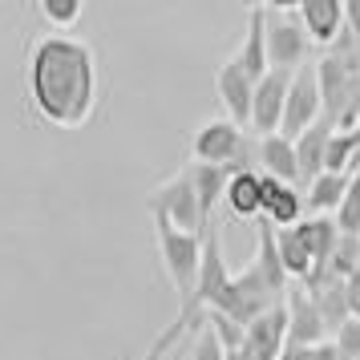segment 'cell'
<instances>
[{"mask_svg": "<svg viewBox=\"0 0 360 360\" xmlns=\"http://www.w3.org/2000/svg\"><path fill=\"white\" fill-rule=\"evenodd\" d=\"M25 85L33 110L57 130H77L98 105V57L77 37L49 33L33 41Z\"/></svg>", "mask_w": 360, "mask_h": 360, "instance_id": "obj_1", "label": "cell"}, {"mask_svg": "<svg viewBox=\"0 0 360 360\" xmlns=\"http://www.w3.org/2000/svg\"><path fill=\"white\" fill-rule=\"evenodd\" d=\"M150 223H154V239H158V255H162V267L174 292L182 295V304L195 295L198 283V263H202V235H191V231H179L162 211H150Z\"/></svg>", "mask_w": 360, "mask_h": 360, "instance_id": "obj_2", "label": "cell"}, {"mask_svg": "<svg viewBox=\"0 0 360 360\" xmlns=\"http://www.w3.org/2000/svg\"><path fill=\"white\" fill-rule=\"evenodd\" d=\"M263 41H267V69H279V73H295L304 69V57H308V37L295 20V4L292 0H279L267 8V20H263Z\"/></svg>", "mask_w": 360, "mask_h": 360, "instance_id": "obj_3", "label": "cell"}, {"mask_svg": "<svg viewBox=\"0 0 360 360\" xmlns=\"http://www.w3.org/2000/svg\"><path fill=\"white\" fill-rule=\"evenodd\" d=\"M320 117H324V101H320V85H316V69L304 65V69H295V73H292L279 134H283L288 142H295V138H300L304 130H311Z\"/></svg>", "mask_w": 360, "mask_h": 360, "instance_id": "obj_4", "label": "cell"}, {"mask_svg": "<svg viewBox=\"0 0 360 360\" xmlns=\"http://www.w3.org/2000/svg\"><path fill=\"white\" fill-rule=\"evenodd\" d=\"M146 211H162L174 227L191 231V235H202V231H207L202 214H198V195H195V186H191V174H186V170L174 174L170 182H162V186L146 198Z\"/></svg>", "mask_w": 360, "mask_h": 360, "instance_id": "obj_5", "label": "cell"}, {"mask_svg": "<svg viewBox=\"0 0 360 360\" xmlns=\"http://www.w3.org/2000/svg\"><path fill=\"white\" fill-rule=\"evenodd\" d=\"M243 142H247V130H239L227 117H211V122H202L195 130L191 154H195V162H202V166H223V170H227V166L239 158Z\"/></svg>", "mask_w": 360, "mask_h": 360, "instance_id": "obj_6", "label": "cell"}, {"mask_svg": "<svg viewBox=\"0 0 360 360\" xmlns=\"http://www.w3.org/2000/svg\"><path fill=\"white\" fill-rule=\"evenodd\" d=\"M288 85H292V73H279V69H267V73H263V82H255V98H251V126H247V134H255V138L279 134V122H283V101H288Z\"/></svg>", "mask_w": 360, "mask_h": 360, "instance_id": "obj_7", "label": "cell"}, {"mask_svg": "<svg viewBox=\"0 0 360 360\" xmlns=\"http://www.w3.org/2000/svg\"><path fill=\"white\" fill-rule=\"evenodd\" d=\"M283 311H288V344H295V348H316V344H324L328 328H324V320H320V308H316V300L308 295L304 283L288 288Z\"/></svg>", "mask_w": 360, "mask_h": 360, "instance_id": "obj_8", "label": "cell"}, {"mask_svg": "<svg viewBox=\"0 0 360 360\" xmlns=\"http://www.w3.org/2000/svg\"><path fill=\"white\" fill-rule=\"evenodd\" d=\"M283 348H288V311L283 304H276L243 328V352L251 360H279Z\"/></svg>", "mask_w": 360, "mask_h": 360, "instance_id": "obj_9", "label": "cell"}, {"mask_svg": "<svg viewBox=\"0 0 360 360\" xmlns=\"http://www.w3.org/2000/svg\"><path fill=\"white\" fill-rule=\"evenodd\" d=\"M295 20L311 45H332L344 33V4L340 0H300L295 4Z\"/></svg>", "mask_w": 360, "mask_h": 360, "instance_id": "obj_10", "label": "cell"}, {"mask_svg": "<svg viewBox=\"0 0 360 360\" xmlns=\"http://www.w3.org/2000/svg\"><path fill=\"white\" fill-rule=\"evenodd\" d=\"M214 85H219V101H223V110H227V122H235L239 130H247V126H251V98H255V82H251L235 61H223Z\"/></svg>", "mask_w": 360, "mask_h": 360, "instance_id": "obj_11", "label": "cell"}, {"mask_svg": "<svg viewBox=\"0 0 360 360\" xmlns=\"http://www.w3.org/2000/svg\"><path fill=\"white\" fill-rule=\"evenodd\" d=\"M295 231H300V239H304L311 263H316V276L308 279V283H316V279L328 276V259H332V251H336V243H340L336 219H332V214H311V219H300ZM308 283H304V288H308Z\"/></svg>", "mask_w": 360, "mask_h": 360, "instance_id": "obj_12", "label": "cell"}, {"mask_svg": "<svg viewBox=\"0 0 360 360\" xmlns=\"http://www.w3.org/2000/svg\"><path fill=\"white\" fill-rule=\"evenodd\" d=\"M259 186H263V223H271L276 231H288L304 219V195L295 186H283V182L259 174Z\"/></svg>", "mask_w": 360, "mask_h": 360, "instance_id": "obj_13", "label": "cell"}, {"mask_svg": "<svg viewBox=\"0 0 360 360\" xmlns=\"http://www.w3.org/2000/svg\"><path fill=\"white\" fill-rule=\"evenodd\" d=\"M316 85H320V101H324V117L320 122H328V126H336V117H340L344 101H348V94H352V73L336 61V57H320L316 61Z\"/></svg>", "mask_w": 360, "mask_h": 360, "instance_id": "obj_14", "label": "cell"}, {"mask_svg": "<svg viewBox=\"0 0 360 360\" xmlns=\"http://www.w3.org/2000/svg\"><path fill=\"white\" fill-rule=\"evenodd\" d=\"M251 267L259 271L263 288L271 292V300L288 295L292 279H288V271H283V263H279V255H276V227L263 223V219H259V235H255V259H251Z\"/></svg>", "mask_w": 360, "mask_h": 360, "instance_id": "obj_15", "label": "cell"}, {"mask_svg": "<svg viewBox=\"0 0 360 360\" xmlns=\"http://www.w3.org/2000/svg\"><path fill=\"white\" fill-rule=\"evenodd\" d=\"M263 20H267V8H251L247 13V33H243V45L239 53L231 57L235 65L243 69L251 82H263V73H267V41H263Z\"/></svg>", "mask_w": 360, "mask_h": 360, "instance_id": "obj_16", "label": "cell"}, {"mask_svg": "<svg viewBox=\"0 0 360 360\" xmlns=\"http://www.w3.org/2000/svg\"><path fill=\"white\" fill-rule=\"evenodd\" d=\"M259 174L295 186L300 182V166H295V142H288L283 134H267L259 138Z\"/></svg>", "mask_w": 360, "mask_h": 360, "instance_id": "obj_17", "label": "cell"}, {"mask_svg": "<svg viewBox=\"0 0 360 360\" xmlns=\"http://www.w3.org/2000/svg\"><path fill=\"white\" fill-rule=\"evenodd\" d=\"M186 174H191V186H195V195H198V214H202V223L211 227L214 207L227 198L231 174L223 170V166H202V162H191L186 166Z\"/></svg>", "mask_w": 360, "mask_h": 360, "instance_id": "obj_18", "label": "cell"}, {"mask_svg": "<svg viewBox=\"0 0 360 360\" xmlns=\"http://www.w3.org/2000/svg\"><path fill=\"white\" fill-rule=\"evenodd\" d=\"M348 182H352V174H316V179L308 182V191H304V211L311 214H336L340 211L344 195H348Z\"/></svg>", "mask_w": 360, "mask_h": 360, "instance_id": "obj_19", "label": "cell"}, {"mask_svg": "<svg viewBox=\"0 0 360 360\" xmlns=\"http://www.w3.org/2000/svg\"><path fill=\"white\" fill-rule=\"evenodd\" d=\"M231 214L239 219H259L263 214V186H259V170H243V174H231L227 182V198Z\"/></svg>", "mask_w": 360, "mask_h": 360, "instance_id": "obj_20", "label": "cell"}, {"mask_svg": "<svg viewBox=\"0 0 360 360\" xmlns=\"http://www.w3.org/2000/svg\"><path fill=\"white\" fill-rule=\"evenodd\" d=\"M332 126L328 122H316L311 130H304L295 138V166H300V182H311L316 174H324V146Z\"/></svg>", "mask_w": 360, "mask_h": 360, "instance_id": "obj_21", "label": "cell"}, {"mask_svg": "<svg viewBox=\"0 0 360 360\" xmlns=\"http://www.w3.org/2000/svg\"><path fill=\"white\" fill-rule=\"evenodd\" d=\"M276 255H279V263H283L288 279H295V283H308V279L316 276V263H311L308 247H304V239H300L295 227L276 231Z\"/></svg>", "mask_w": 360, "mask_h": 360, "instance_id": "obj_22", "label": "cell"}, {"mask_svg": "<svg viewBox=\"0 0 360 360\" xmlns=\"http://www.w3.org/2000/svg\"><path fill=\"white\" fill-rule=\"evenodd\" d=\"M360 166V130H332L324 146L328 174H352Z\"/></svg>", "mask_w": 360, "mask_h": 360, "instance_id": "obj_23", "label": "cell"}, {"mask_svg": "<svg viewBox=\"0 0 360 360\" xmlns=\"http://www.w3.org/2000/svg\"><path fill=\"white\" fill-rule=\"evenodd\" d=\"M202 324H207V316L182 308L179 316H174V324H166V332H158V336H154V344L146 348V356H142V360H166L170 352H174V344H179L186 332H198Z\"/></svg>", "mask_w": 360, "mask_h": 360, "instance_id": "obj_24", "label": "cell"}, {"mask_svg": "<svg viewBox=\"0 0 360 360\" xmlns=\"http://www.w3.org/2000/svg\"><path fill=\"white\" fill-rule=\"evenodd\" d=\"M37 13H41V20H45L49 29L69 33V29L82 20V0H41V4H37Z\"/></svg>", "mask_w": 360, "mask_h": 360, "instance_id": "obj_25", "label": "cell"}, {"mask_svg": "<svg viewBox=\"0 0 360 360\" xmlns=\"http://www.w3.org/2000/svg\"><path fill=\"white\" fill-rule=\"evenodd\" d=\"M332 219H336V231H340V235H352V239H360V166L352 170L348 195H344L340 211L332 214Z\"/></svg>", "mask_w": 360, "mask_h": 360, "instance_id": "obj_26", "label": "cell"}, {"mask_svg": "<svg viewBox=\"0 0 360 360\" xmlns=\"http://www.w3.org/2000/svg\"><path fill=\"white\" fill-rule=\"evenodd\" d=\"M207 328H211V336L219 340L223 352H239L243 348V324H235V320L219 316V311H207Z\"/></svg>", "mask_w": 360, "mask_h": 360, "instance_id": "obj_27", "label": "cell"}, {"mask_svg": "<svg viewBox=\"0 0 360 360\" xmlns=\"http://www.w3.org/2000/svg\"><path fill=\"white\" fill-rule=\"evenodd\" d=\"M332 344H336V352H340L344 360H356L360 356V316H348V320L336 328Z\"/></svg>", "mask_w": 360, "mask_h": 360, "instance_id": "obj_28", "label": "cell"}, {"mask_svg": "<svg viewBox=\"0 0 360 360\" xmlns=\"http://www.w3.org/2000/svg\"><path fill=\"white\" fill-rule=\"evenodd\" d=\"M186 360H227V356H223V348H219V340L211 336V328H207V324L195 332V348H191V356H186Z\"/></svg>", "mask_w": 360, "mask_h": 360, "instance_id": "obj_29", "label": "cell"}, {"mask_svg": "<svg viewBox=\"0 0 360 360\" xmlns=\"http://www.w3.org/2000/svg\"><path fill=\"white\" fill-rule=\"evenodd\" d=\"M344 295H348V311H352V316H360V267L344 279Z\"/></svg>", "mask_w": 360, "mask_h": 360, "instance_id": "obj_30", "label": "cell"}, {"mask_svg": "<svg viewBox=\"0 0 360 360\" xmlns=\"http://www.w3.org/2000/svg\"><path fill=\"white\" fill-rule=\"evenodd\" d=\"M344 29L356 37V45H360V0H348L344 4Z\"/></svg>", "mask_w": 360, "mask_h": 360, "instance_id": "obj_31", "label": "cell"}, {"mask_svg": "<svg viewBox=\"0 0 360 360\" xmlns=\"http://www.w3.org/2000/svg\"><path fill=\"white\" fill-rule=\"evenodd\" d=\"M223 356H227V360H251V356L243 352V348H239V352H223Z\"/></svg>", "mask_w": 360, "mask_h": 360, "instance_id": "obj_32", "label": "cell"}, {"mask_svg": "<svg viewBox=\"0 0 360 360\" xmlns=\"http://www.w3.org/2000/svg\"><path fill=\"white\" fill-rule=\"evenodd\" d=\"M356 360H360V356H356Z\"/></svg>", "mask_w": 360, "mask_h": 360, "instance_id": "obj_33", "label": "cell"}]
</instances>
